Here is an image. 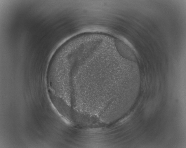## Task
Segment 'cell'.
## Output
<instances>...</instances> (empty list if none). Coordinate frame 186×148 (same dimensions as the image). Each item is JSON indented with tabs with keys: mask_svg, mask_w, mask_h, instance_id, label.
<instances>
[{
	"mask_svg": "<svg viewBox=\"0 0 186 148\" xmlns=\"http://www.w3.org/2000/svg\"><path fill=\"white\" fill-rule=\"evenodd\" d=\"M115 43L117 51L122 56L130 60L136 62V57L130 48L120 40H116Z\"/></svg>",
	"mask_w": 186,
	"mask_h": 148,
	"instance_id": "obj_1",
	"label": "cell"
}]
</instances>
